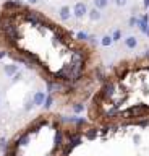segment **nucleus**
<instances>
[{
    "label": "nucleus",
    "mask_w": 149,
    "mask_h": 156,
    "mask_svg": "<svg viewBox=\"0 0 149 156\" xmlns=\"http://www.w3.org/2000/svg\"><path fill=\"white\" fill-rule=\"evenodd\" d=\"M86 13H88V7H86L83 2H78L73 7V15H75L76 18H83Z\"/></svg>",
    "instance_id": "f257e3e1"
},
{
    "label": "nucleus",
    "mask_w": 149,
    "mask_h": 156,
    "mask_svg": "<svg viewBox=\"0 0 149 156\" xmlns=\"http://www.w3.org/2000/svg\"><path fill=\"white\" fill-rule=\"evenodd\" d=\"M115 93V85L113 83H105L102 91H100V98H112Z\"/></svg>",
    "instance_id": "f03ea898"
},
{
    "label": "nucleus",
    "mask_w": 149,
    "mask_h": 156,
    "mask_svg": "<svg viewBox=\"0 0 149 156\" xmlns=\"http://www.w3.org/2000/svg\"><path fill=\"white\" fill-rule=\"evenodd\" d=\"M44 99H46V94L42 91H37L36 94L32 96L31 101H32V104H34V106H42V104H44Z\"/></svg>",
    "instance_id": "7ed1b4c3"
},
{
    "label": "nucleus",
    "mask_w": 149,
    "mask_h": 156,
    "mask_svg": "<svg viewBox=\"0 0 149 156\" xmlns=\"http://www.w3.org/2000/svg\"><path fill=\"white\" fill-rule=\"evenodd\" d=\"M3 72H5L7 76H13L16 72H20V70H18V65H15V63H8V65L3 67Z\"/></svg>",
    "instance_id": "20e7f679"
},
{
    "label": "nucleus",
    "mask_w": 149,
    "mask_h": 156,
    "mask_svg": "<svg viewBox=\"0 0 149 156\" xmlns=\"http://www.w3.org/2000/svg\"><path fill=\"white\" fill-rule=\"evenodd\" d=\"M3 8L5 10H20L21 5L16 2V0H8V2L3 3Z\"/></svg>",
    "instance_id": "39448f33"
},
{
    "label": "nucleus",
    "mask_w": 149,
    "mask_h": 156,
    "mask_svg": "<svg viewBox=\"0 0 149 156\" xmlns=\"http://www.w3.org/2000/svg\"><path fill=\"white\" fill-rule=\"evenodd\" d=\"M147 24H149V21H147V15H144V16H141V18L138 20V28L141 29V33H146Z\"/></svg>",
    "instance_id": "423d86ee"
},
{
    "label": "nucleus",
    "mask_w": 149,
    "mask_h": 156,
    "mask_svg": "<svg viewBox=\"0 0 149 156\" xmlns=\"http://www.w3.org/2000/svg\"><path fill=\"white\" fill-rule=\"evenodd\" d=\"M28 143H29V133H25V135H21L20 138L16 140L15 148H16V146H26Z\"/></svg>",
    "instance_id": "0eeeda50"
},
{
    "label": "nucleus",
    "mask_w": 149,
    "mask_h": 156,
    "mask_svg": "<svg viewBox=\"0 0 149 156\" xmlns=\"http://www.w3.org/2000/svg\"><path fill=\"white\" fill-rule=\"evenodd\" d=\"M100 18H102V13H100V10H97V8L89 10V20H93V21H99Z\"/></svg>",
    "instance_id": "6e6552de"
},
{
    "label": "nucleus",
    "mask_w": 149,
    "mask_h": 156,
    "mask_svg": "<svg viewBox=\"0 0 149 156\" xmlns=\"http://www.w3.org/2000/svg\"><path fill=\"white\" fill-rule=\"evenodd\" d=\"M125 46H127L128 49H134L138 46V39L134 36H128L127 39H125Z\"/></svg>",
    "instance_id": "1a4fd4ad"
},
{
    "label": "nucleus",
    "mask_w": 149,
    "mask_h": 156,
    "mask_svg": "<svg viewBox=\"0 0 149 156\" xmlns=\"http://www.w3.org/2000/svg\"><path fill=\"white\" fill-rule=\"evenodd\" d=\"M70 7H66V5H63V7L60 8V18L63 20V21H66V20L70 18Z\"/></svg>",
    "instance_id": "9d476101"
},
{
    "label": "nucleus",
    "mask_w": 149,
    "mask_h": 156,
    "mask_svg": "<svg viewBox=\"0 0 149 156\" xmlns=\"http://www.w3.org/2000/svg\"><path fill=\"white\" fill-rule=\"evenodd\" d=\"M60 146H62V132L57 130V133H55V143H54V151H57Z\"/></svg>",
    "instance_id": "9b49d317"
},
{
    "label": "nucleus",
    "mask_w": 149,
    "mask_h": 156,
    "mask_svg": "<svg viewBox=\"0 0 149 156\" xmlns=\"http://www.w3.org/2000/svg\"><path fill=\"white\" fill-rule=\"evenodd\" d=\"M109 5V0H94V8L97 10H102Z\"/></svg>",
    "instance_id": "f8f14e48"
},
{
    "label": "nucleus",
    "mask_w": 149,
    "mask_h": 156,
    "mask_svg": "<svg viewBox=\"0 0 149 156\" xmlns=\"http://www.w3.org/2000/svg\"><path fill=\"white\" fill-rule=\"evenodd\" d=\"M110 37H112V42H118L120 39H122V31H120V29H115Z\"/></svg>",
    "instance_id": "ddd939ff"
},
{
    "label": "nucleus",
    "mask_w": 149,
    "mask_h": 156,
    "mask_svg": "<svg viewBox=\"0 0 149 156\" xmlns=\"http://www.w3.org/2000/svg\"><path fill=\"white\" fill-rule=\"evenodd\" d=\"M52 102H54V98H52V96L49 94V96H46V99H44V104H42V106H44L46 109H50Z\"/></svg>",
    "instance_id": "4468645a"
},
{
    "label": "nucleus",
    "mask_w": 149,
    "mask_h": 156,
    "mask_svg": "<svg viewBox=\"0 0 149 156\" xmlns=\"http://www.w3.org/2000/svg\"><path fill=\"white\" fill-rule=\"evenodd\" d=\"M100 44H102L104 47H109L110 44H112V37H110V36H104L102 39H100Z\"/></svg>",
    "instance_id": "2eb2a0df"
},
{
    "label": "nucleus",
    "mask_w": 149,
    "mask_h": 156,
    "mask_svg": "<svg viewBox=\"0 0 149 156\" xmlns=\"http://www.w3.org/2000/svg\"><path fill=\"white\" fill-rule=\"evenodd\" d=\"M86 136H88L89 140H94L96 136H97V130H96V129H91V130H88V132H86Z\"/></svg>",
    "instance_id": "dca6fc26"
},
{
    "label": "nucleus",
    "mask_w": 149,
    "mask_h": 156,
    "mask_svg": "<svg viewBox=\"0 0 149 156\" xmlns=\"http://www.w3.org/2000/svg\"><path fill=\"white\" fill-rule=\"evenodd\" d=\"M136 24H138V18L136 16H131V18H130V21H128V26L130 28H134Z\"/></svg>",
    "instance_id": "f3484780"
},
{
    "label": "nucleus",
    "mask_w": 149,
    "mask_h": 156,
    "mask_svg": "<svg viewBox=\"0 0 149 156\" xmlns=\"http://www.w3.org/2000/svg\"><path fill=\"white\" fill-rule=\"evenodd\" d=\"M73 111L76 112V114H80V112L84 111V106H83V104H75V106H73Z\"/></svg>",
    "instance_id": "a211bd4d"
},
{
    "label": "nucleus",
    "mask_w": 149,
    "mask_h": 156,
    "mask_svg": "<svg viewBox=\"0 0 149 156\" xmlns=\"http://www.w3.org/2000/svg\"><path fill=\"white\" fill-rule=\"evenodd\" d=\"M76 37H78L80 41H88L89 34H86V33H78V34H76Z\"/></svg>",
    "instance_id": "6ab92c4d"
},
{
    "label": "nucleus",
    "mask_w": 149,
    "mask_h": 156,
    "mask_svg": "<svg viewBox=\"0 0 149 156\" xmlns=\"http://www.w3.org/2000/svg\"><path fill=\"white\" fill-rule=\"evenodd\" d=\"M96 76H97V80H102L104 81V72H102V68H97V70H96Z\"/></svg>",
    "instance_id": "aec40b11"
},
{
    "label": "nucleus",
    "mask_w": 149,
    "mask_h": 156,
    "mask_svg": "<svg viewBox=\"0 0 149 156\" xmlns=\"http://www.w3.org/2000/svg\"><path fill=\"white\" fill-rule=\"evenodd\" d=\"M0 148H2L3 151H7V150H8V146H7V140H5V138H0Z\"/></svg>",
    "instance_id": "412c9836"
},
{
    "label": "nucleus",
    "mask_w": 149,
    "mask_h": 156,
    "mask_svg": "<svg viewBox=\"0 0 149 156\" xmlns=\"http://www.w3.org/2000/svg\"><path fill=\"white\" fill-rule=\"evenodd\" d=\"M113 2H115V5H118V7H123V5H127L128 0H113Z\"/></svg>",
    "instance_id": "4be33fe9"
},
{
    "label": "nucleus",
    "mask_w": 149,
    "mask_h": 156,
    "mask_svg": "<svg viewBox=\"0 0 149 156\" xmlns=\"http://www.w3.org/2000/svg\"><path fill=\"white\" fill-rule=\"evenodd\" d=\"M118 114V112H117V107H113V109H110L109 112H107V115L109 117H112V115H117Z\"/></svg>",
    "instance_id": "5701e85b"
},
{
    "label": "nucleus",
    "mask_w": 149,
    "mask_h": 156,
    "mask_svg": "<svg viewBox=\"0 0 149 156\" xmlns=\"http://www.w3.org/2000/svg\"><path fill=\"white\" fill-rule=\"evenodd\" d=\"M32 107H34V104H32V101H28V102H26V106H25V109H26V111H31Z\"/></svg>",
    "instance_id": "b1692460"
},
{
    "label": "nucleus",
    "mask_w": 149,
    "mask_h": 156,
    "mask_svg": "<svg viewBox=\"0 0 149 156\" xmlns=\"http://www.w3.org/2000/svg\"><path fill=\"white\" fill-rule=\"evenodd\" d=\"M88 41H89L91 44H93V46H94V44H97V41H96V36H93V34H89V37H88Z\"/></svg>",
    "instance_id": "393cba45"
},
{
    "label": "nucleus",
    "mask_w": 149,
    "mask_h": 156,
    "mask_svg": "<svg viewBox=\"0 0 149 156\" xmlns=\"http://www.w3.org/2000/svg\"><path fill=\"white\" fill-rule=\"evenodd\" d=\"M12 78H13V81H18V80L21 78V72H16V73H15V75H13Z\"/></svg>",
    "instance_id": "a878e982"
},
{
    "label": "nucleus",
    "mask_w": 149,
    "mask_h": 156,
    "mask_svg": "<svg viewBox=\"0 0 149 156\" xmlns=\"http://www.w3.org/2000/svg\"><path fill=\"white\" fill-rule=\"evenodd\" d=\"M5 55H7V52H5V51H0V60H2V58L5 57Z\"/></svg>",
    "instance_id": "bb28decb"
},
{
    "label": "nucleus",
    "mask_w": 149,
    "mask_h": 156,
    "mask_svg": "<svg viewBox=\"0 0 149 156\" xmlns=\"http://www.w3.org/2000/svg\"><path fill=\"white\" fill-rule=\"evenodd\" d=\"M144 7L149 8V0H144Z\"/></svg>",
    "instance_id": "cd10ccee"
},
{
    "label": "nucleus",
    "mask_w": 149,
    "mask_h": 156,
    "mask_svg": "<svg viewBox=\"0 0 149 156\" xmlns=\"http://www.w3.org/2000/svg\"><path fill=\"white\" fill-rule=\"evenodd\" d=\"M144 34H146V36L149 37V24H147V29H146V33H144Z\"/></svg>",
    "instance_id": "c85d7f7f"
},
{
    "label": "nucleus",
    "mask_w": 149,
    "mask_h": 156,
    "mask_svg": "<svg viewBox=\"0 0 149 156\" xmlns=\"http://www.w3.org/2000/svg\"><path fill=\"white\" fill-rule=\"evenodd\" d=\"M29 3H37V0H28Z\"/></svg>",
    "instance_id": "c756f323"
},
{
    "label": "nucleus",
    "mask_w": 149,
    "mask_h": 156,
    "mask_svg": "<svg viewBox=\"0 0 149 156\" xmlns=\"http://www.w3.org/2000/svg\"><path fill=\"white\" fill-rule=\"evenodd\" d=\"M146 55H147V57H149V51H147V54H146Z\"/></svg>",
    "instance_id": "7c9ffc66"
}]
</instances>
